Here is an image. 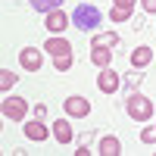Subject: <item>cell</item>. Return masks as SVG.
<instances>
[{"instance_id":"obj_20","label":"cell","mask_w":156,"mask_h":156,"mask_svg":"<svg viewBox=\"0 0 156 156\" xmlns=\"http://www.w3.org/2000/svg\"><path fill=\"white\" fill-rule=\"evenodd\" d=\"M112 3H115V6H119V9H128V12H131V9H134V0H112Z\"/></svg>"},{"instance_id":"obj_19","label":"cell","mask_w":156,"mask_h":156,"mask_svg":"<svg viewBox=\"0 0 156 156\" xmlns=\"http://www.w3.org/2000/svg\"><path fill=\"white\" fill-rule=\"evenodd\" d=\"M56 69H59V72H69V69H72V56H66V59H56Z\"/></svg>"},{"instance_id":"obj_17","label":"cell","mask_w":156,"mask_h":156,"mask_svg":"<svg viewBox=\"0 0 156 156\" xmlns=\"http://www.w3.org/2000/svg\"><path fill=\"white\" fill-rule=\"evenodd\" d=\"M109 19H112V22H128V19H131V12H128V9H119V6H112V9H109Z\"/></svg>"},{"instance_id":"obj_16","label":"cell","mask_w":156,"mask_h":156,"mask_svg":"<svg viewBox=\"0 0 156 156\" xmlns=\"http://www.w3.org/2000/svg\"><path fill=\"white\" fill-rule=\"evenodd\" d=\"M12 84H16V75H12L9 69H3V72H0V90L6 94V87H12Z\"/></svg>"},{"instance_id":"obj_13","label":"cell","mask_w":156,"mask_h":156,"mask_svg":"<svg viewBox=\"0 0 156 156\" xmlns=\"http://www.w3.org/2000/svg\"><path fill=\"white\" fill-rule=\"evenodd\" d=\"M100 153H103V156H119L122 147H119V140H115V137H103V140H100Z\"/></svg>"},{"instance_id":"obj_5","label":"cell","mask_w":156,"mask_h":156,"mask_svg":"<svg viewBox=\"0 0 156 156\" xmlns=\"http://www.w3.org/2000/svg\"><path fill=\"white\" fill-rule=\"evenodd\" d=\"M97 87L103 90V94H112V90H119V75H115L109 66H106V69H100V75H97Z\"/></svg>"},{"instance_id":"obj_9","label":"cell","mask_w":156,"mask_h":156,"mask_svg":"<svg viewBox=\"0 0 156 156\" xmlns=\"http://www.w3.org/2000/svg\"><path fill=\"white\" fill-rule=\"evenodd\" d=\"M25 137H28V140H47L50 131H47L41 122H28V125H25Z\"/></svg>"},{"instance_id":"obj_14","label":"cell","mask_w":156,"mask_h":156,"mask_svg":"<svg viewBox=\"0 0 156 156\" xmlns=\"http://www.w3.org/2000/svg\"><path fill=\"white\" fill-rule=\"evenodd\" d=\"M28 3H31V9H37V12H53V9H59L62 0H28Z\"/></svg>"},{"instance_id":"obj_1","label":"cell","mask_w":156,"mask_h":156,"mask_svg":"<svg viewBox=\"0 0 156 156\" xmlns=\"http://www.w3.org/2000/svg\"><path fill=\"white\" fill-rule=\"evenodd\" d=\"M72 22H75V28L90 31V28H97V25L103 22V12H100L94 3H78L75 12H72Z\"/></svg>"},{"instance_id":"obj_8","label":"cell","mask_w":156,"mask_h":156,"mask_svg":"<svg viewBox=\"0 0 156 156\" xmlns=\"http://www.w3.org/2000/svg\"><path fill=\"white\" fill-rule=\"evenodd\" d=\"M66 112L75 115V119H84V115L90 112V103H87L84 97H69V100H66Z\"/></svg>"},{"instance_id":"obj_7","label":"cell","mask_w":156,"mask_h":156,"mask_svg":"<svg viewBox=\"0 0 156 156\" xmlns=\"http://www.w3.org/2000/svg\"><path fill=\"white\" fill-rule=\"evenodd\" d=\"M19 62H22V69H28V72H37V69H41V50H34V47H25L22 53H19Z\"/></svg>"},{"instance_id":"obj_18","label":"cell","mask_w":156,"mask_h":156,"mask_svg":"<svg viewBox=\"0 0 156 156\" xmlns=\"http://www.w3.org/2000/svg\"><path fill=\"white\" fill-rule=\"evenodd\" d=\"M140 140H144V144H156V128H144V131H140Z\"/></svg>"},{"instance_id":"obj_10","label":"cell","mask_w":156,"mask_h":156,"mask_svg":"<svg viewBox=\"0 0 156 156\" xmlns=\"http://www.w3.org/2000/svg\"><path fill=\"white\" fill-rule=\"evenodd\" d=\"M53 134H56L59 144H69V140H72V125H69L66 119H56V122H53Z\"/></svg>"},{"instance_id":"obj_15","label":"cell","mask_w":156,"mask_h":156,"mask_svg":"<svg viewBox=\"0 0 156 156\" xmlns=\"http://www.w3.org/2000/svg\"><path fill=\"white\" fill-rule=\"evenodd\" d=\"M90 59H94L100 69H106V66H109V59H112V50H103V47H97L94 53H90Z\"/></svg>"},{"instance_id":"obj_6","label":"cell","mask_w":156,"mask_h":156,"mask_svg":"<svg viewBox=\"0 0 156 156\" xmlns=\"http://www.w3.org/2000/svg\"><path fill=\"white\" fill-rule=\"evenodd\" d=\"M44 25H47L53 34H59V31L69 28V16H66L62 9H53V12H47V22H44Z\"/></svg>"},{"instance_id":"obj_3","label":"cell","mask_w":156,"mask_h":156,"mask_svg":"<svg viewBox=\"0 0 156 156\" xmlns=\"http://www.w3.org/2000/svg\"><path fill=\"white\" fill-rule=\"evenodd\" d=\"M0 109H3V115H6V119L22 122V119H25V112H28V100H25V97H6Z\"/></svg>"},{"instance_id":"obj_12","label":"cell","mask_w":156,"mask_h":156,"mask_svg":"<svg viewBox=\"0 0 156 156\" xmlns=\"http://www.w3.org/2000/svg\"><path fill=\"white\" fill-rule=\"evenodd\" d=\"M115 44H119V34H112V31H109V34H97L94 41H90V47H94V50H97V47L109 50V47H115Z\"/></svg>"},{"instance_id":"obj_4","label":"cell","mask_w":156,"mask_h":156,"mask_svg":"<svg viewBox=\"0 0 156 156\" xmlns=\"http://www.w3.org/2000/svg\"><path fill=\"white\" fill-rule=\"evenodd\" d=\"M44 50L50 56H53V62L56 59H66V56H72V44L66 41V37H50V41L44 44Z\"/></svg>"},{"instance_id":"obj_21","label":"cell","mask_w":156,"mask_h":156,"mask_svg":"<svg viewBox=\"0 0 156 156\" xmlns=\"http://www.w3.org/2000/svg\"><path fill=\"white\" fill-rule=\"evenodd\" d=\"M140 3H144L147 12H156V0H140Z\"/></svg>"},{"instance_id":"obj_11","label":"cell","mask_w":156,"mask_h":156,"mask_svg":"<svg viewBox=\"0 0 156 156\" xmlns=\"http://www.w3.org/2000/svg\"><path fill=\"white\" fill-rule=\"evenodd\" d=\"M150 59H153V50H150V47H137L134 53H131V66H134V69H144Z\"/></svg>"},{"instance_id":"obj_2","label":"cell","mask_w":156,"mask_h":156,"mask_svg":"<svg viewBox=\"0 0 156 156\" xmlns=\"http://www.w3.org/2000/svg\"><path fill=\"white\" fill-rule=\"evenodd\" d=\"M125 109H128V115H131V119H137V122H147L150 115H153V103H150L144 94H128Z\"/></svg>"}]
</instances>
